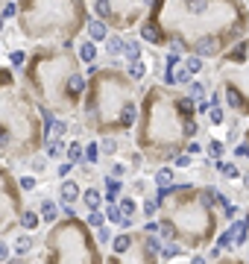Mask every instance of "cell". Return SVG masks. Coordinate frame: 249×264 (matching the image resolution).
I'll use <instances>...</instances> for the list:
<instances>
[{
	"label": "cell",
	"instance_id": "obj_35",
	"mask_svg": "<svg viewBox=\"0 0 249 264\" xmlns=\"http://www.w3.org/2000/svg\"><path fill=\"white\" fill-rule=\"evenodd\" d=\"M243 138H246V144H243V156L249 159V126H246V132H243Z\"/></svg>",
	"mask_w": 249,
	"mask_h": 264
},
{
	"label": "cell",
	"instance_id": "obj_28",
	"mask_svg": "<svg viewBox=\"0 0 249 264\" xmlns=\"http://www.w3.org/2000/svg\"><path fill=\"white\" fill-rule=\"evenodd\" d=\"M200 68H202V59H200V56H190V59H188V71L197 73Z\"/></svg>",
	"mask_w": 249,
	"mask_h": 264
},
{
	"label": "cell",
	"instance_id": "obj_6",
	"mask_svg": "<svg viewBox=\"0 0 249 264\" xmlns=\"http://www.w3.org/2000/svg\"><path fill=\"white\" fill-rule=\"evenodd\" d=\"M85 126L103 135L118 138L129 132L138 120V97L132 76L118 71H94V80L85 85Z\"/></svg>",
	"mask_w": 249,
	"mask_h": 264
},
{
	"label": "cell",
	"instance_id": "obj_12",
	"mask_svg": "<svg viewBox=\"0 0 249 264\" xmlns=\"http://www.w3.org/2000/svg\"><path fill=\"white\" fill-rule=\"evenodd\" d=\"M153 3L155 0H94V15L97 21L123 30L135 24Z\"/></svg>",
	"mask_w": 249,
	"mask_h": 264
},
{
	"label": "cell",
	"instance_id": "obj_24",
	"mask_svg": "<svg viewBox=\"0 0 249 264\" xmlns=\"http://www.w3.org/2000/svg\"><path fill=\"white\" fill-rule=\"evenodd\" d=\"M9 258H12V247H9L6 241L0 238V264H6Z\"/></svg>",
	"mask_w": 249,
	"mask_h": 264
},
{
	"label": "cell",
	"instance_id": "obj_23",
	"mask_svg": "<svg viewBox=\"0 0 249 264\" xmlns=\"http://www.w3.org/2000/svg\"><path fill=\"white\" fill-rule=\"evenodd\" d=\"M18 182H21V191H24V194L36 188V176H33V173H26V176H21Z\"/></svg>",
	"mask_w": 249,
	"mask_h": 264
},
{
	"label": "cell",
	"instance_id": "obj_38",
	"mask_svg": "<svg viewBox=\"0 0 249 264\" xmlns=\"http://www.w3.org/2000/svg\"><path fill=\"white\" fill-rule=\"evenodd\" d=\"M164 264H167V261H164Z\"/></svg>",
	"mask_w": 249,
	"mask_h": 264
},
{
	"label": "cell",
	"instance_id": "obj_5",
	"mask_svg": "<svg viewBox=\"0 0 249 264\" xmlns=\"http://www.w3.org/2000/svg\"><path fill=\"white\" fill-rule=\"evenodd\" d=\"M26 65V83L38 106L47 112H73L85 94V76L71 56V44L38 50Z\"/></svg>",
	"mask_w": 249,
	"mask_h": 264
},
{
	"label": "cell",
	"instance_id": "obj_30",
	"mask_svg": "<svg viewBox=\"0 0 249 264\" xmlns=\"http://www.w3.org/2000/svg\"><path fill=\"white\" fill-rule=\"evenodd\" d=\"M85 159H88V162H97V147L94 144L85 147Z\"/></svg>",
	"mask_w": 249,
	"mask_h": 264
},
{
	"label": "cell",
	"instance_id": "obj_33",
	"mask_svg": "<svg viewBox=\"0 0 249 264\" xmlns=\"http://www.w3.org/2000/svg\"><path fill=\"white\" fill-rule=\"evenodd\" d=\"M190 264H208V261H205L202 252H193V255H190Z\"/></svg>",
	"mask_w": 249,
	"mask_h": 264
},
{
	"label": "cell",
	"instance_id": "obj_16",
	"mask_svg": "<svg viewBox=\"0 0 249 264\" xmlns=\"http://www.w3.org/2000/svg\"><path fill=\"white\" fill-rule=\"evenodd\" d=\"M211 264H249V255H243V252H220L217 258H214Z\"/></svg>",
	"mask_w": 249,
	"mask_h": 264
},
{
	"label": "cell",
	"instance_id": "obj_31",
	"mask_svg": "<svg viewBox=\"0 0 249 264\" xmlns=\"http://www.w3.org/2000/svg\"><path fill=\"white\" fill-rule=\"evenodd\" d=\"M24 62H26V56H24V53H12V65H15V68H21Z\"/></svg>",
	"mask_w": 249,
	"mask_h": 264
},
{
	"label": "cell",
	"instance_id": "obj_20",
	"mask_svg": "<svg viewBox=\"0 0 249 264\" xmlns=\"http://www.w3.org/2000/svg\"><path fill=\"white\" fill-rule=\"evenodd\" d=\"M88 36H91V41H100V38L106 36V24L103 21H91L88 24Z\"/></svg>",
	"mask_w": 249,
	"mask_h": 264
},
{
	"label": "cell",
	"instance_id": "obj_7",
	"mask_svg": "<svg viewBox=\"0 0 249 264\" xmlns=\"http://www.w3.org/2000/svg\"><path fill=\"white\" fill-rule=\"evenodd\" d=\"M38 252L44 264H106L94 229L73 212H65L50 223Z\"/></svg>",
	"mask_w": 249,
	"mask_h": 264
},
{
	"label": "cell",
	"instance_id": "obj_25",
	"mask_svg": "<svg viewBox=\"0 0 249 264\" xmlns=\"http://www.w3.org/2000/svg\"><path fill=\"white\" fill-rule=\"evenodd\" d=\"M94 44H91V41H88V44H82V50H79V56H82V62H94Z\"/></svg>",
	"mask_w": 249,
	"mask_h": 264
},
{
	"label": "cell",
	"instance_id": "obj_34",
	"mask_svg": "<svg viewBox=\"0 0 249 264\" xmlns=\"http://www.w3.org/2000/svg\"><path fill=\"white\" fill-rule=\"evenodd\" d=\"M208 150H211V156H223V144H217V141H214Z\"/></svg>",
	"mask_w": 249,
	"mask_h": 264
},
{
	"label": "cell",
	"instance_id": "obj_1",
	"mask_svg": "<svg viewBox=\"0 0 249 264\" xmlns=\"http://www.w3.org/2000/svg\"><path fill=\"white\" fill-rule=\"evenodd\" d=\"M161 41L193 56H217L226 44H237L246 33V12L237 0H170L158 18L147 21Z\"/></svg>",
	"mask_w": 249,
	"mask_h": 264
},
{
	"label": "cell",
	"instance_id": "obj_2",
	"mask_svg": "<svg viewBox=\"0 0 249 264\" xmlns=\"http://www.w3.org/2000/svg\"><path fill=\"white\" fill-rule=\"evenodd\" d=\"M193 97L176 94L164 85H155L147 91L144 103L138 106L135 120V150L153 165H167L185 147L197 138L200 123H197Z\"/></svg>",
	"mask_w": 249,
	"mask_h": 264
},
{
	"label": "cell",
	"instance_id": "obj_17",
	"mask_svg": "<svg viewBox=\"0 0 249 264\" xmlns=\"http://www.w3.org/2000/svg\"><path fill=\"white\" fill-rule=\"evenodd\" d=\"M38 217L44 220V223H53L56 217H59V212H56V205H53V200H41V205H38Z\"/></svg>",
	"mask_w": 249,
	"mask_h": 264
},
{
	"label": "cell",
	"instance_id": "obj_21",
	"mask_svg": "<svg viewBox=\"0 0 249 264\" xmlns=\"http://www.w3.org/2000/svg\"><path fill=\"white\" fill-rule=\"evenodd\" d=\"M170 182H173V170H170V168H158V170H155V185L170 188Z\"/></svg>",
	"mask_w": 249,
	"mask_h": 264
},
{
	"label": "cell",
	"instance_id": "obj_9",
	"mask_svg": "<svg viewBox=\"0 0 249 264\" xmlns=\"http://www.w3.org/2000/svg\"><path fill=\"white\" fill-rule=\"evenodd\" d=\"M161 238L147 229H120L112 238L106 264H164Z\"/></svg>",
	"mask_w": 249,
	"mask_h": 264
},
{
	"label": "cell",
	"instance_id": "obj_13",
	"mask_svg": "<svg viewBox=\"0 0 249 264\" xmlns=\"http://www.w3.org/2000/svg\"><path fill=\"white\" fill-rule=\"evenodd\" d=\"M79 185L73 179H65L59 185V203H65V205H71V203H79Z\"/></svg>",
	"mask_w": 249,
	"mask_h": 264
},
{
	"label": "cell",
	"instance_id": "obj_19",
	"mask_svg": "<svg viewBox=\"0 0 249 264\" xmlns=\"http://www.w3.org/2000/svg\"><path fill=\"white\" fill-rule=\"evenodd\" d=\"M26 252H33V238L24 235V238H18L12 244V255H26Z\"/></svg>",
	"mask_w": 249,
	"mask_h": 264
},
{
	"label": "cell",
	"instance_id": "obj_32",
	"mask_svg": "<svg viewBox=\"0 0 249 264\" xmlns=\"http://www.w3.org/2000/svg\"><path fill=\"white\" fill-rule=\"evenodd\" d=\"M123 173H126V168H123V165H112V176H123Z\"/></svg>",
	"mask_w": 249,
	"mask_h": 264
},
{
	"label": "cell",
	"instance_id": "obj_36",
	"mask_svg": "<svg viewBox=\"0 0 249 264\" xmlns=\"http://www.w3.org/2000/svg\"><path fill=\"white\" fill-rule=\"evenodd\" d=\"M176 80H179V83H188L190 76H188V71H179V73H176Z\"/></svg>",
	"mask_w": 249,
	"mask_h": 264
},
{
	"label": "cell",
	"instance_id": "obj_37",
	"mask_svg": "<svg viewBox=\"0 0 249 264\" xmlns=\"http://www.w3.org/2000/svg\"><path fill=\"white\" fill-rule=\"evenodd\" d=\"M243 217L249 220V208H246V215H243ZM246 255H249V238H246Z\"/></svg>",
	"mask_w": 249,
	"mask_h": 264
},
{
	"label": "cell",
	"instance_id": "obj_18",
	"mask_svg": "<svg viewBox=\"0 0 249 264\" xmlns=\"http://www.w3.org/2000/svg\"><path fill=\"white\" fill-rule=\"evenodd\" d=\"M6 264H44V261H41V252L33 250V252H26V255H12Z\"/></svg>",
	"mask_w": 249,
	"mask_h": 264
},
{
	"label": "cell",
	"instance_id": "obj_22",
	"mask_svg": "<svg viewBox=\"0 0 249 264\" xmlns=\"http://www.w3.org/2000/svg\"><path fill=\"white\" fill-rule=\"evenodd\" d=\"M118 208H120V215L132 217V215H135V212H138V203H135L132 197H123V200H120V203H118Z\"/></svg>",
	"mask_w": 249,
	"mask_h": 264
},
{
	"label": "cell",
	"instance_id": "obj_27",
	"mask_svg": "<svg viewBox=\"0 0 249 264\" xmlns=\"http://www.w3.org/2000/svg\"><path fill=\"white\" fill-rule=\"evenodd\" d=\"M220 170H223V176H232V179H237V168H235V165L223 162V165H220Z\"/></svg>",
	"mask_w": 249,
	"mask_h": 264
},
{
	"label": "cell",
	"instance_id": "obj_15",
	"mask_svg": "<svg viewBox=\"0 0 249 264\" xmlns=\"http://www.w3.org/2000/svg\"><path fill=\"white\" fill-rule=\"evenodd\" d=\"M18 226H24L26 232H36L38 226H41V217H38V212H33V208H24L21 212V223Z\"/></svg>",
	"mask_w": 249,
	"mask_h": 264
},
{
	"label": "cell",
	"instance_id": "obj_3",
	"mask_svg": "<svg viewBox=\"0 0 249 264\" xmlns=\"http://www.w3.org/2000/svg\"><path fill=\"white\" fill-rule=\"evenodd\" d=\"M155 205V235H161L167 244H176L185 255L208 250L223 229L217 191L211 185H170L158 191Z\"/></svg>",
	"mask_w": 249,
	"mask_h": 264
},
{
	"label": "cell",
	"instance_id": "obj_10",
	"mask_svg": "<svg viewBox=\"0 0 249 264\" xmlns=\"http://www.w3.org/2000/svg\"><path fill=\"white\" fill-rule=\"evenodd\" d=\"M26 208V194L9 165L0 162V238L9 235L21 223V212Z\"/></svg>",
	"mask_w": 249,
	"mask_h": 264
},
{
	"label": "cell",
	"instance_id": "obj_14",
	"mask_svg": "<svg viewBox=\"0 0 249 264\" xmlns=\"http://www.w3.org/2000/svg\"><path fill=\"white\" fill-rule=\"evenodd\" d=\"M79 203H82L85 208L97 212V208L103 205V197H100V191H97V188H88V191H82V194H79Z\"/></svg>",
	"mask_w": 249,
	"mask_h": 264
},
{
	"label": "cell",
	"instance_id": "obj_4",
	"mask_svg": "<svg viewBox=\"0 0 249 264\" xmlns=\"http://www.w3.org/2000/svg\"><path fill=\"white\" fill-rule=\"evenodd\" d=\"M50 112L18 91L15 76L0 71V153L6 159H33L47 141Z\"/></svg>",
	"mask_w": 249,
	"mask_h": 264
},
{
	"label": "cell",
	"instance_id": "obj_26",
	"mask_svg": "<svg viewBox=\"0 0 249 264\" xmlns=\"http://www.w3.org/2000/svg\"><path fill=\"white\" fill-rule=\"evenodd\" d=\"M173 165H176V168H190V156L188 153H179V156L173 159Z\"/></svg>",
	"mask_w": 249,
	"mask_h": 264
},
{
	"label": "cell",
	"instance_id": "obj_29",
	"mask_svg": "<svg viewBox=\"0 0 249 264\" xmlns=\"http://www.w3.org/2000/svg\"><path fill=\"white\" fill-rule=\"evenodd\" d=\"M108 50H112V56L120 53V50H123V41H120V38H112V41H108Z\"/></svg>",
	"mask_w": 249,
	"mask_h": 264
},
{
	"label": "cell",
	"instance_id": "obj_8",
	"mask_svg": "<svg viewBox=\"0 0 249 264\" xmlns=\"http://www.w3.org/2000/svg\"><path fill=\"white\" fill-rule=\"evenodd\" d=\"M15 18L26 38H62V44H71L85 27V6L82 0H21Z\"/></svg>",
	"mask_w": 249,
	"mask_h": 264
},
{
	"label": "cell",
	"instance_id": "obj_11",
	"mask_svg": "<svg viewBox=\"0 0 249 264\" xmlns=\"http://www.w3.org/2000/svg\"><path fill=\"white\" fill-rule=\"evenodd\" d=\"M223 100L235 115H249V53L240 62L226 59L223 68Z\"/></svg>",
	"mask_w": 249,
	"mask_h": 264
}]
</instances>
